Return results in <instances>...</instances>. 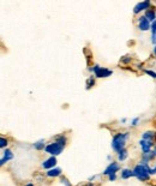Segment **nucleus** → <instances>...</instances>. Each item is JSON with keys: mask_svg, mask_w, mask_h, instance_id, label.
I'll use <instances>...</instances> for the list:
<instances>
[{"mask_svg": "<svg viewBox=\"0 0 156 186\" xmlns=\"http://www.w3.org/2000/svg\"><path fill=\"white\" fill-rule=\"evenodd\" d=\"M61 174V169L60 168H52L47 172V177L53 178V177H59Z\"/></svg>", "mask_w": 156, "mask_h": 186, "instance_id": "9b49d317", "label": "nucleus"}, {"mask_svg": "<svg viewBox=\"0 0 156 186\" xmlns=\"http://www.w3.org/2000/svg\"><path fill=\"white\" fill-rule=\"evenodd\" d=\"M139 145H140V148H142V150H143V153H144V154H149V153H150V149H151V145H153V143H151V140H139Z\"/></svg>", "mask_w": 156, "mask_h": 186, "instance_id": "0eeeda50", "label": "nucleus"}, {"mask_svg": "<svg viewBox=\"0 0 156 186\" xmlns=\"http://www.w3.org/2000/svg\"><path fill=\"white\" fill-rule=\"evenodd\" d=\"M151 31H153V35H156V20L155 22H153V24H151Z\"/></svg>", "mask_w": 156, "mask_h": 186, "instance_id": "6ab92c4d", "label": "nucleus"}, {"mask_svg": "<svg viewBox=\"0 0 156 186\" xmlns=\"http://www.w3.org/2000/svg\"><path fill=\"white\" fill-rule=\"evenodd\" d=\"M34 148L37 149V150H41V149H46L45 148V140H41L36 142L35 144H34Z\"/></svg>", "mask_w": 156, "mask_h": 186, "instance_id": "dca6fc26", "label": "nucleus"}, {"mask_svg": "<svg viewBox=\"0 0 156 186\" xmlns=\"http://www.w3.org/2000/svg\"><path fill=\"white\" fill-rule=\"evenodd\" d=\"M154 154H155V156H156V147H155V149H154Z\"/></svg>", "mask_w": 156, "mask_h": 186, "instance_id": "bb28decb", "label": "nucleus"}, {"mask_svg": "<svg viewBox=\"0 0 156 186\" xmlns=\"http://www.w3.org/2000/svg\"><path fill=\"white\" fill-rule=\"evenodd\" d=\"M138 120H139L138 118H136V119H133V120H132V125H133V126H136V125H137V122H138Z\"/></svg>", "mask_w": 156, "mask_h": 186, "instance_id": "5701e85b", "label": "nucleus"}, {"mask_svg": "<svg viewBox=\"0 0 156 186\" xmlns=\"http://www.w3.org/2000/svg\"><path fill=\"white\" fill-rule=\"evenodd\" d=\"M129 137V133H118L114 136V138L112 140V148L115 151H121L125 147V142Z\"/></svg>", "mask_w": 156, "mask_h": 186, "instance_id": "f03ea898", "label": "nucleus"}, {"mask_svg": "<svg viewBox=\"0 0 156 186\" xmlns=\"http://www.w3.org/2000/svg\"><path fill=\"white\" fill-rule=\"evenodd\" d=\"M108 178H109L110 181H114V180L117 179V177H115V174H110V175H108Z\"/></svg>", "mask_w": 156, "mask_h": 186, "instance_id": "4be33fe9", "label": "nucleus"}, {"mask_svg": "<svg viewBox=\"0 0 156 186\" xmlns=\"http://www.w3.org/2000/svg\"><path fill=\"white\" fill-rule=\"evenodd\" d=\"M151 172V168H149L145 163H140L135 167L133 169V173H135V177L139 179V180H148L150 177V173Z\"/></svg>", "mask_w": 156, "mask_h": 186, "instance_id": "f257e3e1", "label": "nucleus"}, {"mask_svg": "<svg viewBox=\"0 0 156 186\" xmlns=\"http://www.w3.org/2000/svg\"><path fill=\"white\" fill-rule=\"evenodd\" d=\"M55 165H56V158H55V156H52V157L47 158V160L43 161L42 167L46 168V169H52V168H54Z\"/></svg>", "mask_w": 156, "mask_h": 186, "instance_id": "6e6552de", "label": "nucleus"}, {"mask_svg": "<svg viewBox=\"0 0 156 186\" xmlns=\"http://www.w3.org/2000/svg\"><path fill=\"white\" fill-rule=\"evenodd\" d=\"M7 145V140H5V138H0V147L1 148H5Z\"/></svg>", "mask_w": 156, "mask_h": 186, "instance_id": "a211bd4d", "label": "nucleus"}, {"mask_svg": "<svg viewBox=\"0 0 156 186\" xmlns=\"http://www.w3.org/2000/svg\"><path fill=\"white\" fill-rule=\"evenodd\" d=\"M92 71L95 72L96 77H99V78H105V77H108V76H110V74L113 73V71L107 70L106 67H100V66L97 65H95L92 67Z\"/></svg>", "mask_w": 156, "mask_h": 186, "instance_id": "20e7f679", "label": "nucleus"}, {"mask_svg": "<svg viewBox=\"0 0 156 186\" xmlns=\"http://www.w3.org/2000/svg\"><path fill=\"white\" fill-rule=\"evenodd\" d=\"M119 169H120V167H119V165H118V163H115V162H112V163H109V165H108V167L103 170V174H105V175L115 174V173H117Z\"/></svg>", "mask_w": 156, "mask_h": 186, "instance_id": "423d86ee", "label": "nucleus"}, {"mask_svg": "<svg viewBox=\"0 0 156 186\" xmlns=\"http://www.w3.org/2000/svg\"><path fill=\"white\" fill-rule=\"evenodd\" d=\"M13 157V154H12V151L9 150V149H6L5 151H4V156L1 158V161H0V165H5V162H7L10 160H12Z\"/></svg>", "mask_w": 156, "mask_h": 186, "instance_id": "9d476101", "label": "nucleus"}, {"mask_svg": "<svg viewBox=\"0 0 156 186\" xmlns=\"http://www.w3.org/2000/svg\"><path fill=\"white\" fill-rule=\"evenodd\" d=\"M154 53L156 54V46H155V48H154Z\"/></svg>", "mask_w": 156, "mask_h": 186, "instance_id": "cd10ccee", "label": "nucleus"}, {"mask_svg": "<svg viewBox=\"0 0 156 186\" xmlns=\"http://www.w3.org/2000/svg\"><path fill=\"white\" fill-rule=\"evenodd\" d=\"M131 177H135L133 170L127 169V168H125V169L121 170V178H123V179H129V178H131Z\"/></svg>", "mask_w": 156, "mask_h": 186, "instance_id": "f8f14e48", "label": "nucleus"}, {"mask_svg": "<svg viewBox=\"0 0 156 186\" xmlns=\"http://www.w3.org/2000/svg\"><path fill=\"white\" fill-rule=\"evenodd\" d=\"M151 174H156V166L154 168H151V172H150Z\"/></svg>", "mask_w": 156, "mask_h": 186, "instance_id": "393cba45", "label": "nucleus"}, {"mask_svg": "<svg viewBox=\"0 0 156 186\" xmlns=\"http://www.w3.org/2000/svg\"><path fill=\"white\" fill-rule=\"evenodd\" d=\"M25 186H34V185H33V184H27Z\"/></svg>", "mask_w": 156, "mask_h": 186, "instance_id": "a878e982", "label": "nucleus"}, {"mask_svg": "<svg viewBox=\"0 0 156 186\" xmlns=\"http://www.w3.org/2000/svg\"><path fill=\"white\" fill-rule=\"evenodd\" d=\"M56 142H58V143H59L60 145H63V147H64L65 143H66V138H65L64 136H61V137H59V138L56 140Z\"/></svg>", "mask_w": 156, "mask_h": 186, "instance_id": "f3484780", "label": "nucleus"}, {"mask_svg": "<svg viewBox=\"0 0 156 186\" xmlns=\"http://www.w3.org/2000/svg\"><path fill=\"white\" fill-rule=\"evenodd\" d=\"M138 28L139 30H142V31H147L149 29L151 28L150 27V22L147 19L145 16H143V17H140V18L138 19Z\"/></svg>", "mask_w": 156, "mask_h": 186, "instance_id": "39448f33", "label": "nucleus"}, {"mask_svg": "<svg viewBox=\"0 0 156 186\" xmlns=\"http://www.w3.org/2000/svg\"><path fill=\"white\" fill-rule=\"evenodd\" d=\"M118 157H119V161H124L125 158L127 157V151H126V149H123L121 151L118 153Z\"/></svg>", "mask_w": 156, "mask_h": 186, "instance_id": "2eb2a0df", "label": "nucleus"}, {"mask_svg": "<svg viewBox=\"0 0 156 186\" xmlns=\"http://www.w3.org/2000/svg\"><path fill=\"white\" fill-rule=\"evenodd\" d=\"M63 183H64V184H65V185H66V186H71V185H70V184H69V181H67L66 179H63Z\"/></svg>", "mask_w": 156, "mask_h": 186, "instance_id": "b1692460", "label": "nucleus"}, {"mask_svg": "<svg viewBox=\"0 0 156 186\" xmlns=\"http://www.w3.org/2000/svg\"><path fill=\"white\" fill-rule=\"evenodd\" d=\"M63 149H64V147H63V145H60L58 142H54V143H51V144H48L45 150H46L48 154H51V155H53V156H56V155L61 154Z\"/></svg>", "mask_w": 156, "mask_h": 186, "instance_id": "7ed1b4c3", "label": "nucleus"}, {"mask_svg": "<svg viewBox=\"0 0 156 186\" xmlns=\"http://www.w3.org/2000/svg\"><path fill=\"white\" fill-rule=\"evenodd\" d=\"M149 5H150V1H143V2H138L137 5L135 6V10H133V12H135V13H138L139 11H143V10H148Z\"/></svg>", "mask_w": 156, "mask_h": 186, "instance_id": "1a4fd4ad", "label": "nucleus"}, {"mask_svg": "<svg viewBox=\"0 0 156 186\" xmlns=\"http://www.w3.org/2000/svg\"><path fill=\"white\" fill-rule=\"evenodd\" d=\"M154 137H155V133L153 131H147V132L143 133V140H151Z\"/></svg>", "mask_w": 156, "mask_h": 186, "instance_id": "4468645a", "label": "nucleus"}, {"mask_svg": "<svg viewBox=\"0 0 156 186\" xmlns=\"http://www.w3.org/2000/svg\"><path fill=\"white\" fill-rule=\"evenodd\" d=\"M145 17H147V19L149 20V22H155L156 20V15L155 12L153 11V10H148L147 13H145Z\"/></svg>", "mask_w": 156, "mask_h": 186, "instance_id": "ddd939ff", "label": "nucleus"}, {"mask_svg": "<svg viewBox=\"0 0 156 186\" xmlns=\"http://www.w3.org/2000/svg\"><path fill=\"white\" fill-rule=\"evenodd\" d=\"M145 72H147L149 76H153L154 78H156V73L154 72V71H150V70H145Z\"/></svg>", "mask_w": 156, "mask_h": 186, "instance_id": "aec40b11", "label": "nucleus"}, {"mask_svg": "<svg viewBox=\"0 0 156 186\" xmlns=\"http://www.w3.org/2000/svg\"><path fill=\"white\" fill-rule=\"evenodd\" d=\"M91 85H94V79H92V78H89V79H88V84H87V86H88V88H90Z\"/></svg>", "mask_w": 156, "mask_h": 186, "instance_id": "412c9836", "label": "nucleus"}]
</instances>
